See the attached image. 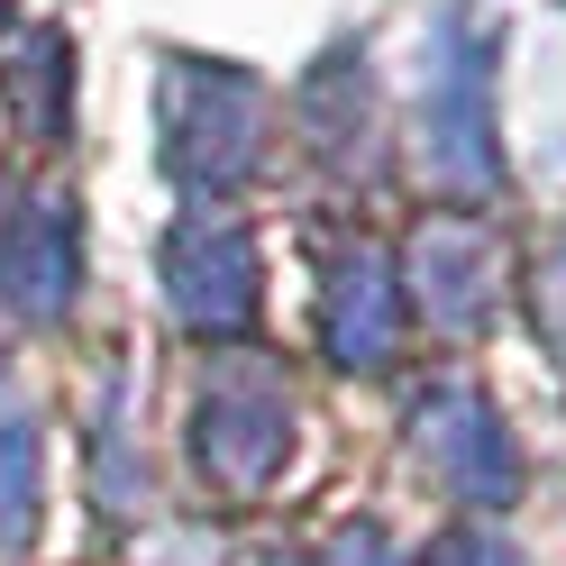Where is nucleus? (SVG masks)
<instances>
[{"instance_id":"nucleus-1","label":"nucleus","mask_w":566,"mask_h":566,"mask_svg":"<svg viewBox=\"0 0 566 566\" xmlns=\"http://www.w3.org/2000/svg\"><path fill=\"white\" fill-rule=\"evenodd\" d=\"M165 147L184 184H229V174L256 165L265 147V111L247 74H220V64H184L174 74V111H165Z\"/></svg>"},{"instance_id":"nucleus-2","label":"nucleus","mask_w":566,"mask_h":566,"mask_svg":"<svg viewBox=\"0 0 566 566\" xmlns=\"http://www.w3.org/2000/svg\"><path fill=\"white\" fill-rule=\"evenodd\" d=\"M430 156L448 184H493V46L467 19H448L430 46Z\"/></svg>"},{"instance_id":"nucleus-3","label":"nucleus","mask_w":566,"mask_h":566,"mask_svg":"<svg viewBox=\"0 0 566 566\" xmlns=\"http://www.w3.org/2000/svg\"><path fill=\"white\" fill-rule=\"evenodd\" d=\"M0 302L19 321H55L74 302V210L64 201H19L0 229Z\"/></svg>"},{"instance_id":"nucleus-4","label":"nucleus","mask_w":566,"mask_h":566,"mask_svg":"<svg viewBox=\"0 0 566 566\" xmlns=\"http://www.w3.org/2000/svg\"><path fill=\"white\" fill-rule=\"evenodd\" d=\"M165 293L192 329H238L256 311V256L238 229H184L165 247Z\"/></svg>"},{"instance_id":"nucleus-5","label":"nucleus","mask_w":566,"mask_h":566,"mask_svg":"<svg viewBox=\"0 0 566 566\" xmlns=\"http://www.w3.org/2000/svg\"><path fill=\"white\" fill-rule=\"evenodd\" d=\"M329 347L347 366H375L384 347H394V274L375 256H347L329 274Z\"/></svg>"},{"instance_id":"nucleus-6","label":"nucleus","mask_w":566,"mask_h":566,"mask_svg":"<svg viewBox=\"0 0 566 566\" xmlns=\"http://www.w3.org/2000/svg\"><path fill=\"white\" fill-rule=\"evenodd\" d=\"M274 448H283V411L274 402L256 411V394H220V402L201 411V457H210V467H229L238 484H256L274 467Z\"/></svg>"},{"instance_id":"nucleus-7","label":"nucleus","mask_w":566,"mask_h":566,"mask_svg":"<svg viewBox=\"0 0 566 566\" xmlns=\"http://www.w3.org/2000/svg\"><path fill=\"white\" fill-rule=\"evenodd\" d=\"M28 530H38V448L0 420V548H19Z\"/></svg>"},{"instance_id":"nucleus-8","label":"nucleus","mask_w":566,"mask_h":566,"mask_svg":"<svg viewBox=\"0 0 566 566\" xmlns=\"http://www.w3.org/2000/svg\"><path fill=\"white\" fill-rule=\"evenodd\" d=\"M539 321L557 329V347H566V256L548 265V283H539Z\"/></svg>"}]
</instances>
